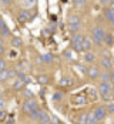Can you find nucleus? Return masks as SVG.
I'll use <instances>...</instances> for the list:
<instances>
[{"label": "nucleus", "mask_w": 114, "mask_h": 124, "mask_svg": "<svg viewBox=\"0 0 114 124\" xmlns=\"http://www.w3.org/2000/svg\"><path fill=\"white\" fill-rule=\"evenodd\" d=\"M104 36H106V33L103 31L101 27H99V26H96L94 29H93V40H94V43L96 44H101L103 40H104Z\"/></svg>", "instance_id": "1"}, {"label": "nucleus", "mask_w": 114, "mask_h": 124, "mask_svg": "<svg viewBox=\"0 0 114 124\" xmlns=\"http://www.w3.org/2000/svg\"><path fill=\"white\" fill-rule=\"evenodd\" d=\"M23 110H24L26 113H29V114L31 111H34V110H37V103L34 101V99L27 100L24 104H23Z\"/></svg>", "instance_id": "2"}, {"label": "nucleus", "mask_w": 114, "mask_h": 124, "mask_svg": "<svg viewBox=\"0 0 114 124\" xmlns=\"http://www.w3.org/2000/svg\"><path fill=\"white\" fill-rule=\"evenodd\" d=\"M78 27H80V19L74 14V16H71V17L68 19V29H70L71 31H77Z\"/></svg>", "instance_id": "3"}, {"label": "nucleus", "mask_w": 114, "mask_h": 124, "mask_svg": "<svg viewBox=\"0 0 114 124\" xmlns=\"http://www.w3.org/2000/svg\"><path fill=\"white\" fill-rule=\"evenodd\" d=\"M83 36H80V34H76L74 37L71 39V46H73V49L76 50V51H81V43H83Z\"/></svg>", "instance_id": "4"}, {"label": "nucleus", "mask_w": 114, "mask_h": 124, "mask_svg": "<svg viewBox=\"0 0 114 124\" xmlns=\"http://www.w3.org/2000/svg\"><path fill=\"white\" fill-rule=\"evenodd\" d=\"M99 90L103 96H110L111 94V84L110 83H100Z\"/></svg>", "instance_id": "5"}, {"label": "nucleus", "mask_w": 114, "mask_h": 124, "mask_svg": "<svg viewBox=\"0 0 114 124\" xmlns=\"http://www.w3.org/2000/svg\"><path fill=\"white\" fill-rule=\"evenodd\" d=\"M106 113L107 111H106V107H104V106H103V107H97V108L94 110V117H96L99 121H101L103 118L106 117Z\"/></svg>", "instance_id": "6"}, {"label": "nucleus", "mask_w": 114, "mask_h": 124, "mask_svg": "<svg viewBox=\"0 0 114 124\" xmlns=\"http://www.w3.org/2000/svg\"><path fill=\"white\" fill-rule=\"evenodd\" d=\"M104 16H106V19H107L108 22L113 23L114 22V9H110V7L106 9V10H104Z\"/></svg>", "instance_id": "7"}, {"label": "nucleus", "mask_w": 114, "mask_h": 124, "mask_svg": "<svg viewBox=\"0 0 114 124\" xmlns=\"http://www.w3.org/2000/svg\"><path fill=\"white\" fill-rule=\"evenodd\" d=\"M87 74H89L90 77H93V78H96V77L100 76V71H99L97 67H90L89 70H87Z\"/></svg>", "instance_id": "8"}, {"label": "nucleus", "mask_w": 114, "mask_h": 124, "mask_svg": "<svg viewBox=\"0 0 114 124\" xmlns=\"http://www.w3.org/2000/svg\"><path fill=\"white\" fill-rule=\"evenodd\" d=\"M91 49V41H90L89 39H83V43H81V50H84L86 53L90 51Z\"/></svg>", "instance_id": "9"}, {"label": "nucleus", "mask_w": 114, "mask_h": 124, "mask_svg": "<svg viewBox=\"0 0 114 124\" xmlns=\"http://www.w3.org/2000/svg\"><path fill=\"white\" fill-rule=\"evenodd\" d=\"M30 19V13L27 12V10H22L20 14H19V20L20 22H26V20H29Z\"/></svg>", "instance_id": "10"}, {"label": "nucleus", "mask_w": 114, "mask_h": 124, "mask_svg": "<svg viewBox=\"0 0 114 124\" xmlns=\"http://www.w3.org/2000/svg\"><path fill=\"white\" fill-rule=\"evenodd\" d=\"M100 121L94 117V113H89L87 114V124H99Z\"/></svg>", "instance_id": "11"}, {"label": "nucleus", "mask_w": 114, "mask_h": 124, "mask_svg": "<svg viewBox=\"0 0 114 124\" xmlns=\"http://www.w3.org/2000/svg\"><path fill=\"white\" fill-rule=\"evenodd\" d=\"M101 66L104 67V69L110 70V69H111V60H110L108 57H104V59L101 60Z\"/></svg>", "instance_id": "12"}, {"label": "nucleus", "mask_w": 114, "mask_h": 124, "mask_svg": "<svg viewBox=\"0 0 114 124\" xmlns=\"http://www.w3.org/2000/svg\"><path fill=\"white\" fill-rule=\"evenodd\" d=\"M84 60L87 63H93L94 60H96V56L93 54V53H90V51H87L86 54H84Z\"/></svg>", "instance_id": "13"}, {"label": "nucleus", "mask_w": 114, "mask_h": 124, "mask_svg": "<svg viewBox=\"0 0 114 124\" xmlns=\"http://www.w3.org/2000/svg\"><path fill=\"white\" fill-rule=\"evenodd\" d=\"M37 81L41 84V86H44V84H47V83H49V77H47V76H44V74H41V76H38V77H37Z\"/></svg>", "instance_id": "14"}, {"label": "nucleus", "mask_w": 114, "mask_h": 124, "mask_svg": "<svg viewBox=\"0 0 114 124\" xmlns=\"http://www.w3.org/2000/svg\"><path fill=\"white\" fill-rule=\"evenodd\" d=\"M40 116H41V110H38V108L30 113V117H31L33 120H40Z\"/></svg>", "instance_id": "15"}, {"label": "nucleus", "mask_w": 114, "mask_h": 124, "mask_svg": "<svg viewBox=\"0 0 114 124\" xmlns=\"http://www.w3.org/2000/svg\"><path fill=\"white\" fill-rule=\"evenodd\" d=\"M12 44L14 46V47H20V46H23V41H22V39L20 37H13Z\"/></svg>", "instance_id": "16"}, {"label": "nucleus", "mask_w": 114, "mask_h": 124, "mask_svg": "<svg viewBox=\"0 0 114 124\" xmlns=\"http://www.w3.org/2000/svg\"><path fill=\"white\" fill-rule=\"evenodd\" d=\"M103 41H106L107 46H111V44H113V34H106Z\"/></svg>", "instance_id": "17"}, {"label": "nucleus", "mask_w": 114, "mask_h": 124, "mask_svg": "<svg viewBox=\"0 0 114 124\" xmlns=\"http://www.w3.org/2000/svg\"><path fill=\"white\" fill-rule=\"evenodd\" d=\"M7 77H9V70H7V69H4V70H0V81L6 80Z\"/></svg>", "instance_id": "18"}, {"label": "nucleus", "mask_w": 114, "mask_h": 124, "mask_svg": "<svg viewBox=\"0 0 114 124\" xmlns=\"http://www.w3.org/2000/svg\"><path fill=\"white\" fill-rule=\"evenodd\" d=\"M70 84H71V80H70V78H67V77H63V78L60 80V86L67 87V86H70Z\"/></svg>", "instance_id": "19"}, {"label": "nucleus", "mask_w": 114, "mask_h": 124, "mask_svg": "<svg viewBox=\"0 0 114 124\" xmlns=\"http://www.w3.org/2000/svg\"><path fill=\"white\" fill-rule=\"evenodd\" d=\"M41 60L44 63H51L53 62V56L49 54V53H47V54H43V56H41Z\"/></svg>", "instance_id": "20"}, {"label": "nucleus", "mask_w": 114, "mask_h": 124, "mask_svg": "<svg viewBox=\"0 0 114 124\" xmlns=\"http://www.w3.org/2000/svg\"><path fill=\"white\" fill-rule=\"evenodd\" d=\"M22 87H23V81H20V80H16V81H14V84H13V88L19 90V88H22Z\"/></svg>", "instance_id": "21"}, {"label": "nucleus", "mask_w": 114, "mask_h": 124, "mask_svg": "<svg viewBox=\"0 0 114 124\" xmlns=\"http://www.w3.org/2000/svg\"><path fill=\"white\" fill-rule=\"evenodd\" d=\"M64 57H66V59H70V60H74V56H73V53H71L70 50L64 51Z\"/></svg>", "instance_id": "22"}, {"label": "nucleus", "mask_w": 114, "mask_h": 124, "mask_svg": "<svg viewBox=\"0 0 114 124\" xmlns=\"http://www.w3.org/2000/svg\"><path fill=\"white\" fill-rule=\"evenodd\" d=\"M84 4H86L84 0H76V1H74V6H77V7H83Z\"/></svg>", "instance_id": "23"}, {"label": "nucleus", "mask_w": 114, "mask_h": 124, "mask_svg": "<svg viewBox=\"0 0 114 124\" xmlns=\"http://www.w3.org/2000/svg\"><path fill=\"white\" fill-rule=\"evenodd\" d=\"M80 124H87V114L80 116Z\"/></svg>", "instance_id": "24"}, {"label": "nucleus", "mask_w": 114, "mask_h": 124, "mask_svg": "<svg viewBox=\"0 0 114 124\" xmlns=\"http://www.w3.org/2000/svg\"><path fill=\"white\" fill-rule=\"evenodd\" d=\"M106 111H108V113L114 111V104L113 103H108V104H107V110H106Z\"/></svg>", "instance_id": "25"}, {"label": "nucleus", "mask_w": 114, "mask_h": 124, "mask_svg": "<svg viewBox=\"0 0 114 124\" xmlns=\"http://www.w3.org/2000/svg\"><path fill=\"white\" fill-rule=\"evenodd\" d=\"M61 97H63V93H60V91L54 93V96H53V99H54V100H60Z\"/></svg>", "instance_id": "26"}, {"label": "nucleus", "mask_w": 114, "mask_h": 124, "mask_svg": "<svg viewBox=\"0 0 114 124\" xmlns=\"http://www.w3.org/2000/svg\"><path fill=\"white\" fill-rule=\"evenodd\" d=\"M24 96L27 97V99L30 100V99H33V93L30 91V90H24Z\"/></svg>", "instance_id": "27"}, {"label": "nucleus", "mask_w": 114, "mask_h": 124, "mask_svg": "<svg viewBox=\"0 0 114 124\" xmlns=\"http://www.w3.org/2000/svg\"><path fill=\"white\" fill-rule=\"evenodd\" d=\"M1 34H4V36H9V34H10V31H9V30H7V27H6V29H3V30H1ZM1 34H0V36H1Z\"/></svg>", "instance_id": "28"}, {"label": "nucleus", "mask_w": 114, "mask_h": 124, "mask_svg": "<svg viewBox=\"0 0 114 124\" xmlns=\"http://www.w3.org/2000/svg\"><path fill=\"white\" fill-rule=\"evenodd\" d=\"M4 69H6V63L3 60H0V70H4Z\"/></svg>", "instance_id": "29"}, {"label": "nucleus", "mask_w": 114, "mask_h": 124, "mask_svg": "<svg viewBox=\"0 0 114 124\" xmlns=\"http://www.w3.org/2000/svg\"><path fill=\"white\" fill-rule=\"evenodd\" d=\"M3 29H6V23L0 19V30H3Z\"/></svg>", "instance_id": "30"}, {"label": "nucleus", "mask_w": 114, "mask_h": 124, "mask_svg": "<svg viewBox=\"0 0 114 124\" xmlns=\"http://www.w3.org/2000/svg\"><path fill=\"white\" fill-rule=\"evenodd\" d=\"M33 3H34V1H31V0H29V1H24V6H26V7H30V6H31Z\"/></svg>", "instance_id": "31"}, {"label": "nucleus", "mask_w": 114, "mask_h": 124, "mask_svg": "<svg viewBox=\"0 0 114 124\" xmlns=\"http://www.w3.org/2000/svg\"><path fill=\"white\" fill-rule=\"evenodd\" d=\"M4 116H6V113H4V111H1V113H0V120H1V121L4 120Z\"/></svg>", "instance_id": "32"}, {"label": "nucleus", "mask_w": 114, "mask_h": 124, "mask_svg": "<svg viewBox=\"0 0 114 124\" xmlns=\"http://www.w3.org/2000/svg\"><path fill=\"white\" fill-rule=\"evenodd\" d=\"M40 124H51L50 123V118H49V120H43V121H40Z\"/></svg>", "instance_id": "33"}, {"label": "nucleus", "mask_w": 114, "mask_h": 124, "mask_svg": "<svg viewBox=\"0 0 114 124\" xmlns=\"http://www.w3.org/2000/svg\"><path fill=\"white\" fill-rule=\"evenodd\" d=\"M4 107V101L3 100H0V108H3Z\"/></svg>", "instance_id": "34"}, {"label": "nucleus", "mask_w": 114, "mask_h": 124, "mask_svg": "<svg viewBox=\"0 0 114 124\" xmlns=\"http://www.w3.org/2000/svg\"><path fill=\"white\" fill-rule=\"evenodd\" d=\"M3 51H4V49H3V46H1V44H0V54H1V53H3Z\"/></svg>", "instance_id": "35"}]
</instances>
